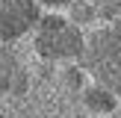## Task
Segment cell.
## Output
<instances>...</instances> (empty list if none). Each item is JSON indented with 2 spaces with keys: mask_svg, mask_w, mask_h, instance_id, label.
Wrapping results in <instances>:
<instances>
[{
  "mask_svg": "<svg viewBox=\"0 0 121 118\" xmlns=\"http://www.w3.org/2000/svg\"><path fill=\"white\" fill-rule=\"evenodd\" d=\"M30 44L39 62H80L86 50V30L74 27L62 12H41L30 33Z\"/></svg>",
  "mask_w": 121,
  "mask_h": 118,
  "instance_id": "cell-1",
  "label": "cell"
},
{
  "mask_svg": "<svg viewBox=\"0 0 121 118\" xmlns=\"http://www.w3.org/2000/svg\"><path fill=\"white\" fill-rule=\"evenodd\" d=\"M80 65L92 80L104 83L121 97V18L86 30V50Z\"/></svg>",
  "mask_w": 121,
  "mask_h": 118,
  "instance_id": "cell-2",
  "label": "cell"
},
{
  "mask_svg": "<svg viewBox=\"0 0 121 118\" xmlns=\"http://www.w3.org/2000/svg\"><path fill=\"white\" fill-rule=\"evenodd\" d=\"M41 9L35 0H0V44H15L33 33Z\"/></svg>",
  "mask_w": 121,
  "mask_h": 118,
  "instance_id": "cell-3",
  "label": "cell"
},
{
  "mask_svg": "<svg viewBox=\"0 0 121 118\" xmlns=\"http://www.w3.org/2000/svg\"><path fill=\"white\" fill-rule=\"evenodd\" d=\"M33 86V68L24 62L15 44H0V97L18 100Z\"/></svg>",
  "mask_w": 121,
  "mask_h": 118,
  "instance_id": "cell-4",
  "label": "cell"
},
{
  "mask_svg": "<svg viewBox=\"0 0 121 118\" xmlns=\"http://www.w3.org/2000/svg\"><path fill=\"white\" fill-rule=\"evenodd\" d=\"M77 100H80V106L89 112V115H112V112L121 106V97L112 92V88H106L104 83H98V80H89L86 86L80 88Z\"/></svg>",
  "mask_w": 121,
  "mask_h": 118,
  "instance_id": "cell-5",
  "label": "cell"
},
{
  "mask_svg": "<svg viewBox=\"0 0 121 118\" xmlns=\"http://www.w3.org/2000/svg\"><path fill=\"white\" fill-rule=\"evenodd\" d=\"M53 77H56V86H59V92H62L65 97H77V94H80V88L86 86L89 80H92L80 62H65V65H56Z\"/></svg>",
  "mask_w": 121,
  "mask_h": 118,
  "instance_id": "cell-6",
  "label": "cell"
},
{
  "mask_svg": "<svg viewBox=\"0 0 121 118\" xmlns=\"http://www.w3.org/2000/svg\"><path fill=\"white\" fill-rule=\"evenodd\" d=\"M62 15L68 18L74 27H80V30H92V27L100 24L98 21V6H95L92 0H71Z\"/></svg>",
  "mask_w": 121,
  "mask_h": 118,
  "instance_id": "cell-7",
  "label": "cell"
},
{
  "mask_svg": "<svg viewBox=\"0 0 121 118\" xmlns=\"http://www.w3.org/2000/svg\"><path fill=\"white\" fill-rule=\"evenodd\" d=\"M95 6H98V21H115L121 18V0H92Z\"/></svg>",
  "mask_w": 121,
  "mask_h": 118,
  "instance_id": "cell-8",
  "label": "cell"
},
{
  "mask_svg": "<svg viewBox=\"0 0 121 118\" xmlns=\"http://www.w3.org/2000/svg\"><path fill=\"white\" fill-rule=\"evenodd\" d=\"M68 3L71 0H35V6H39L41 12H65Z\"/></svg>",
  "mask_w": 121,
  "mask_h": 118,
  "instance_id": "cell-9",
  "label": "cell"
},
{
  "mask_svg": "<svg viewBox=\"0 0 121 118\" xmlns=\"http://www.w3.org/2000/svg\"><path fill=\"white\" fill-rule=\"evenodd\" d=\"M0 118H9V112H6V109H3V106H0Z\"/></svg>",
  "mask_w": 121,
  "mask_h": 118,
  "instance_id": "cell-10",
  "label": "cell"
}]
</instances>
